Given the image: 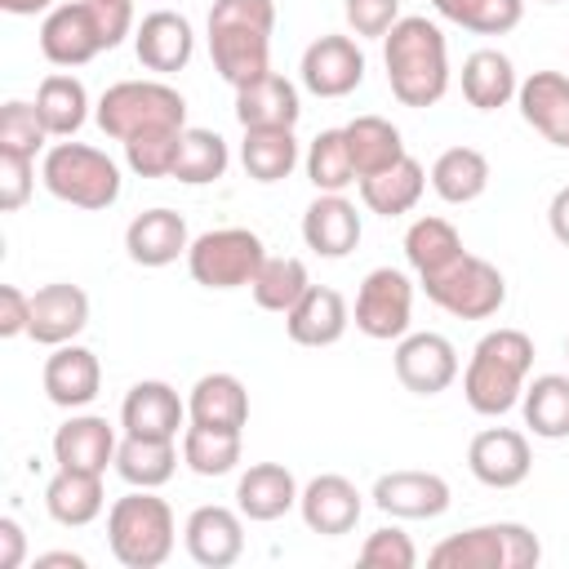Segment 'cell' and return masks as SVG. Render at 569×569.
<instances>
[{
  "label": "cell",
  "mask_w": 569,
  "mask_h": 569,
  "mask_svg": "<svg viewBox=\"0 0 569 569\" xmlns=\"http://www.w3.org/2000/svg\"><path fill=\"white\" fill-rule=\"evenodd\" d=\"M565 356H569V338H565Z\"/></svg>",
  "instance_id": "cell-56"
},
{
  "label": "cell",
  "mask_w": 569,
  "mask_h": 569,
  "mask_svg": "<svg viewBox=\"0 0 569 569\" xmlns=\"http://www.w3.org/2000/svg\"><path fill=\"white\" fill-rule=\"evenodd\" d=\"M547 227H551V236L569 249V187H560V191L551 196V204H547Z\"/></svg>",
  "instance_id": "cell-53"
},
{
  "label": "cell",
  "mask_w": 569,
  "mask_h": 569,
  "mask_svg": "<svg viewBox=\"0 0 569 569\" xmlns=\"http://www.w3.org/2000/svg\"><path fill=\"white\" fill-rule=\"evenodd\" d=\"M89 89L71 71H49L36 89V111L49 129V138H76L89 120Z\"/></svg>",
  "instance_id": "cell-33"
},
{
  "label": "cell",
  "mask_w": 569,
  "mask_h": 569,
  "mask_svg": "<svg viewBox=\"0 0 569 569\" xmlns=\"http://www.w3.org/2000/svg\"><path fill=\"white\" fill-rule=\"evenodd\" d=\"M31 191H36V160L0 151V209L4 213L22 209L31 200Z\"/></svg>",
  "instance_id": "cell-48"
},
{
  "label": "cell",
  "mask_w": 569,
  "mask_h": 569,
  "mask_svg": "<svg viewBox=\"0 0 569 569\" xmlns=\"http://www.w3.org/2000/svg\"><path fill=\"white\" fill-rule=\"evenodd\" d=\"M391 365H396L400 387L413 391V396H440L458 378V351H453V342L445 333H431V329L396 338Z\"/></svg>",
  "instance_id": "cell-12"
},
{
  "label": "cell",
  "mask_w": 569,
  "mask_h": 569,
  "mask_svg": "<svg viewBox=\"0 0 569 569\" xmlns=\"http://www.w3.org/2000/svg\"><path fill=\"white\" fill-rule=\"evenodd\" d=\"M520 80H516V62L502 49H476L462 62V98L476 111H498L516 98Z\"/></svg>",
  "instance_id": "cell-32"
},
{
  "label": "cell",
  "mask_w": 569,
  "mask_h": 569,
  "mask_svg": "<svg viewBox=\"0 0 569 569\" xmlns=\"http://www.w3.org/2000/svg\"><path fill=\"white\" fill-rule=\"evenodd\" d=\"M302 151H298V138L293 129L284 124H271V129H244V142H240V164L253 182H284L293 169H298Z\"/></svg>",
  "instance_id": "cell-36"
},
{
  "label": "cell",
  "mask_w": 569,
  "mask_h": 569,
  "mask_svg": "<svg viewBox=\"0 0 569 569\" xmlns=\"http://www.w3.org/2000/svg\"><path fill=\"white\" fill-rule=\"evenodd\" d=\"M422 191H427V169H422L413 156H400L391 169L360 178V200H365V209L378 213V218H400V213H409V209L422 200Z\"/></svg>",
  "instance_id": "cell-31"
},
{
  "label": "cell",
  "mask_w": 569,
  "mask_h": 569,
  "mask_svg": "<svg viewBox=\"0 0 569 569\" xmlns=\"http://www.w3.org/2000/svg\"><path fill=\"white\" fill-rule=\"evenodd\" d=\"M187 249H191V231L178 209L156 204V209H142L124 227V253L138 267H169V262L187 258Z\"/></svg>",
  "instance_id": "cell-19"
},
{
  "label": "cell",
  "mask_w": 569,
  "mask_h": 569,
  "mask_svg": "<svg viewBox=\"0 0 569 569\" xmlns=\"http://www.w3.org/2000/svg\"><path fill=\"white\" fill-rule=\"evenodd\" d=\"M120 427L124 436L178 440V431H187V400L164 378H142L120 400Z\"/></svg>",
  "instance_id": "cell-16"
},
{
  "label": "cell",
  "mask_w": 569,
  "mask_h": 569,
  "mask_svg": "<svg viewBox=\"0 0 569 569\" xmlns=\"http://www.w3.org/2000/svg\"><path fill=\"white\" fill-rule=\"evenodd\" d=\"M427 178H431V191L445 204H471L489 187V160L476 147H449V151L436 156V164H431Z\"/></svg>",
  "instance_id": "cell-37"
},
{
  "label": "cell",
  "mask_w": 569,
  "mask_h": 569,
  "mask_svg": "<svg viewBox=\"0 0 569 569\" xmlns=\"http://www.w3.org/2000/svg\"><path fill=\"white\" fill-rule=\"evenodd\" d=\"M431 9H436L440 18H449V22L467 27V31H476V22H480V9H485V0H431Z\"/></svg>",
  "instance_id": "cell-52"
},
{
  "label": "cell",
  "mask_w": 569,
  "mask_h": 569,
  "mask_svg": "<svg viewBox=\"0 0 569 569\" xmlns=\"http://www.w3.org/2000/svg\"><path fill=\"white\" fill-rule=\"evenodd\" d=\"M116 427L98 413H71L58 431H53V462L71 467V471H98L107 476V467H116Z\"/></svg>",
  "instance_id": "cell-23"
},
{
  "label": "cell",
  "mask_w": 569,
  "mask_h": 569,
  "mask_svg": "<svg viewBox=\"0 0 569 569\" xmlns=\"http://www.w3.org/2000/svg\"><path fill=\"white\" fill-rule=\"evenodd\" d=\"M542 4H560V0H542Z\"/></svg>",
  "instance_id": "cell-57"
},
{
  "label": "cell",
  "mask_w": 569,
  "mask_h": 569,
  "mask_svg": "<svg viewBox=\"0 0 569 569\" xmlns=\"http://www.w3.org/2000/svg\"><path fill=\"white\" fill-rule=\"evenodd\" d=\"M187 422L200 427H222V431H244L249 422V391L236 373H204L196 378L191 396H187Z\"/></svg>",
  "instance_id": "cell-29"
},
{
  "label": "cell",
  "mask_w": 569,
  "mask_h": 569,
  "mask_svg": "<svg viewBox=\"0 0 569 569\" xmlns=\"http://www.w3.org/2000/svg\"><path fill=\"white\" fill-rule=\"evenodd\" d=\"M40 182L53 200L71 204V209H111L124 191V178H120V164L89 147V142H76V138H62L44 151L40 160Z\"/></svg>",
  "instance_id": "cell-4"
},
{
  "label": "cell",
  "mask_w": 569,
  "mask_h": 569,
  "mask_svg": "<svg viewBox=\"0 0 569 569\" xmlns=\"http://www.w3.org/2000/svg\"><path fill=\"white\" fill-rule=\"evenodd\" d=\"M262 262H267V244L249 227H213L196 236L187 249V271L204 289H244L253 284Z\"/></svg>",
  "instance_id": "cell-7"
},
{
  "label": "cell",
  "mask_w": 569,
  "mask_h": 569,
  "mask_svg": "<svg viewBox=\"0 0 569 569\" xmlns=\"http://www.w3.org/2000/svg\"><path fill=\"white\" fill-rule=\"evenodd\" d=\"M58 0H0V9L4 13H13V18H36V13H49Z\"/></svg>",
  "instance_id": "cell-55"
},
{
  "label": "cell",
  "mask_w": 569,
  "mask_h": 569,
  "mask_svg": "<svg viewBox=\"0 0 569 569\" xmlns=\"http://www.w3.org/2000/svg\"><path fill=\"white\" fill-rule=\"evenodd\" d=\"M351 320L373 342L405 338L409 333V320H413V280L400 267H373L360 280V289H356Z\"/></svg>",
  "instance_id": "cell-9"
},
{
  "label": "cell",
  "mask_w": 569,
  "mask_h": 569,
  "mask_svg": "<svg viewBox=\"0 0 569 569\" xmlns=\"http://www.w3.org/2000/svg\"><path fill=\"white\" fill-rule=\"evenodd\" d=\"M44 142H49V129H44L36 102L13 98V102L0 107V151H4V156H27V160H36L40 151H49Z\"/></svg>",
  "instance_id": "cell-44"
},
{
  "label": "cell",
  "mask_w": 569,
  "mask_h": 569,
  "mask_svg": "<svg viewBox=\"0 0 569 569\" xmlns=\"http://www.w3.org/2000/svg\"><path fill=\"white\" fill-rule=\"evenodd\" d=\"M133 53H138V62H142L147 71L173 76V71H182V67L191 62V53H196V31H191V22H187L182 13L156 9V13H147V18L133 27Z\"/></svg>",
  "instance_id": "cell-21"
},
{
  "label": "cell",
  "mask_w": 569,
  "mask_h": 569,
  "mask_svg": "<svg viewBox=\"0 0 569 569\" xmlns=\"http://www.w3.org/2000/svg\"><path fill=\"white\" fill-rule=\"evenodd\" d=\"M53 565H62V569H84L89 560H84L80 551H44V556H36V569H53Z\"/></svg>",
  "instance_id": "cell-54"
},
{
  "label": "cell",
  "mask_w": 569,
  "mask_h": 569,
  "mask_svg": "<svg viewBox=\"0 0 569 569\" xmlns=\"http://www.w3.org/2000/svg\"><path fill=\"white\" fill-rule=\"evenodd\" d=\"M182 542H187V556L200 565V569H227L244 556V516L240 507H222V502H204L187 516L182 525Z\"/></svg>",
  "instance_id": "cell-15"
},
{
  "label": "cell",
  "mask_w": 569,
  "mask_h": 569,
  "mask_svg": "<svg viewBox=\"0 0 569 569\" xmlns=\"http://www.w3.org/2000/svg\"><path fill=\"white\" fill-rule=\"evenodd\" d=\"M227 164H231V151H227L222 133H213V129H191V124H187L169 178H178V182H187V187H204V182H218V178L227 173Z\"/></svg>",
  "instance_id": "cell-40"
},
{
  "label": "cell",
  "mask_w": 569,
  "mask_h": 569,
  "mask_svg": "<svg viewBox=\"0 0 569 569\" xmlns=\"http://www.w3.org/2000/svg\"><path fill=\"white\" fill-rule=\"evenodd\" d=\"M89 325V293L71 280H53L31 293V329L27 338L40 347L76 342V333Z\"/></svg>",
  "instance_id": "cell-20"
},
{
  "label": "cell",
  "mask_w": 569,
  "mask_h": 569,
  "mask_svg": "<svg viewBox=\"0 0 569 569\" xmlns=\"http://www.w3.org/2000/svg\"><path fill=\"white\" fill-rule=\"evenodd\" d=\"M40 382H44V396H49L58 409H71V413H76V409H84V405L98 400V391H102V365H98V356H93L89 347L62 342V347H53V356L44 360Z\"/></svg>",
  "instance_id": "cell-22"
},
{
  "label": "cell",
  "mask_w": 569,
  "mask_h": 569,
  "mask_svg": "<svg viewBox=\"0 0 569 569\" xmlns=\"http://www.w3.org/2000/svg\"><path fill=\"white\" fill-rule=\"evenodd\" d=\"M533 369V338L525 329H489L462 369V396L480 418H502L520 405Z\"/></svg>",
  "instance_id": "cell-2"
},
{
  "label": "cell",
  "mask_w": 569,
  "mask_h": 569,
  "mask_svg": "<svg viewBox=\"0 0 569 569\" xmlns=\"http://www.w3.org/2000/svg\"><path fill=\"white\" fill-rule=\"evenodd\" d=\"M178 520L156 489H129L107 507V547L124 569H160L173 556Z\"/></svg>",
  "instance_id": "cell-3"
},
{
  "label": "cell",
  "mask_w": 569,
  "mask_h": 569,
  "mask_svg": "<svg viewBox=\"0 0 569 569\" xmlns=\"http://www.w3.org/2000/svg\"><path fill=\"white\" fill-rule=\"evenodd\" d=\"M107 44V31H102V18L89 0H67V4H53L40 22V53L44 62L71 71V67H84L93 62Z\"/></svg>",
  "instance_id": "cell-10"
},
{
  "label": "cell",
  "mask_w": 569,
  "mask_h": 569,
  "mask_svg": "<svg viewBox=\"0 0 569 569\" xmlns=\"http://www.w3.org/2000/svg\"><path fill=\"white\" fill-rule=\"evenodd\" d=\"M462 253H467V249H462V236H458V227H453L449 218L427 213V218H413L409 231H405V262L413 267L418 280L445 271V267H449L453 258H462Z\"/></svg>",
  "instance_id": "cell-39"
},
{
  "label": "cell",
  "mask_w": 569,
  "mask_h": 569,
  "mask_svg": "<svg viewBox=\"0 0 569 569\" xmlns=\"http://www.w3.org/2000/svg\"><path fill=\"white\" fill-rule=\"evenodd\" d=\"M302 240L320 258H347L360 244V213L342 191H316L302 213Z\"/></svg>",
  "instance_id": "cell-25"
},
{
  "label": "cell",
  "mask_w": 569,
  "mask_h": 569,
  "mask_svg": "<svg viewBox=\"0 0 569 569\" xmlns=\"http://www.w3.org/2000/svg\"><path fill=\"white\" fill-rule=\"evenodd\" d=\"M418 284H422V293H427L440 311H449V316H458V320H489V316H498L502 302H507V280H502V271H498L493 262L476 258V253L453 258L445 271L422 276Z\"/></svg>",
  "instance_id": "cell-8"
},
{
  "label": "cell",
  "mask_w": 569,
  "mask_h": 569,
  "mask_svg": "<svg viewBox=\"0 0 569 569\" xmlns=\"http://www.w3.org/2000/svg\"><path fill=\"white\" fill-rule=\"evenodd\" d=\"M298 480L284 462H253L240 480H236V507L244 520H258V525H271L280 520L284 511L298 507Z\"/></svg>",
  "instance_id": "cell-27"
},
{
  "label": "cell",
  "mask_w": 569,
  "mask_h": 569,
  "mask_svg": "<svg viewBox=\"0 0 569 569\" xmlns=\"http://www.w3.org/2000/svg\"><path fill=\"white\" fill-rule=\"evenodd\" d=\"M351 325V307L338 289L311 284L289 311H284V333L298 347H333Z\"/></svg>",
  "instance_id": "cell-26"
},
{
  "label": "cell",
  "mask_w": 569,
  "mask_h": 569,
  "mask_svg": "<svg viewBox=\"0 0 569 569\" xmlns=\"http://www.w3.org/2000/svg\"><path fill=\"white\" fill-rule=\"evenodd\" d=\"M373 507L391 520H436L449 511V480L436 471H387L373 480Z\"/></svg>",
  "instance_id": "cell-14"
},
{
  "label": "cell",
  "mask_w": 569,
  "mask_h": 569,
  "mask_svg": "<svg viewBox=\"0 0 569 569\" xmlns=\"http://www.w3.org/2000/svg\"><path fill=\"white\" fill-rule=\"evenodd\" d=\"M27 556V533L13 516H0V569H18Z\"/></svg>",
  "instance_id": "cell-51"
},
{
  "label": "cell",
  "mask_w": 569,
  "mask_h": 569,
  "mask_svg": "<svg viewBox=\"0 0 569 569\" xmlns=\"http://www.w3.org/2000/svg\"><path fill=\"white\" fill-rule=\"evenodd\" d=\"M298 116H302L298 84L284 80L280 71H267V76L249 80L244 89H236V120H240V129H271V124L293 129Z\"/></svg>",
  "instance_id": "cell-28"
},
{
  "label": "cell",
  "mask_w": 569,
  "mask_h": 569,
  "mask_svg": "<svg viewBox=\"0 0 569 569\" xmlns=\"http://www.w3.org/2000/svg\"><path fill=\"white\" fill-rule=\"evenodd\" d=\"M178 471V440L160 436H124L116 449V476L129 489H160Z\"/></svg>",
  "instance_id": "cell-34"
},
{
  "label": "cell",
  "mask_w": 569,
  "mask_h": 569,
  "mask_svg": "<svg viewBox=\"0 0 569 569\" xmlns=\"http://www.w3.org/2000/svg\"><path fill=\"white\" fill-rule=\"evenodd\" d=\"M382 67L391 98L405 107H436L449 93V44L431 18H400L382 36Z\"/></svg>",
  "instance_id": "cell-1"
},
{
  "label": "cell",
  "mask_w": 569,
  "mask_h": 569,
  "mask_svg": "<svg viewBox=\"0 0 569 569\" xmlns=\"http://www.w3.org/2000/svg\"><path fill=\"white\" fill-rule=\"evenodd\" d=\"M302 164H307V182H311L316 191H347L351 182H360L342 129H320V133L307 142Z\"/></svg>",
  "instance_id": "cell-42"
},
{
  "label": "cell",
  "mask_w": 569,
  "mask_h": 569,
  "mask_svg": "<svg viewBox=\"0 0 569 569\" xmlns=\"http://www.w3.org/2000/svg\"><path fill=\"white\" fill-rule=\"evenodd\" d=\"M182 462H187L196 476H204V480L236 471V467H240V431L187 422V431H182Z\"/></svg>",
  "instance_id": "cell-41"
},
{
  "label": "cell",
  "mask_w": 569,
  "mask_h": 569,
  "mask_svg": "<svg viewBox=\"0 0 569 569\" xmlns=\"http://www.w3.org/2000/svg\"><path fill=\"white\" fill-rule=\"evenodd\" d=\"M516 107L529 129H538L551 147L569 151V76L565 71H529L516 89Z\"/></svg>",
  "instance_id": "cell-24"
},
{
  "label": "cell",
  "mask_w": 569,
  "mask_h": 569,
  "mask_svg": "<svg viewBox=\"0 0 569 569\" xmlns=\"http://www.w3.org/2000/svg\"><path fill=\"white\" fill-rule=\"evenodd\" d=\"M93 120L111 142H129L147 129H187V98L164 80H116L93 102Z\"/></svg>",
  "instance_id": "cell-5"
},
{
  "label": "cell",
  "mask_w": 569,
  "mask_h": 569,
  "mask_svg": "<svg viewBox=\"0 0 569 569\" xmlns=\"http://www.w3.org/2000/svg\"><path fill=\"white\" fill-rule=\"evenodd\" d=\"M307 289H311L307 262H302V258H271V253H267V262L258 267V276H253V284H249L253 302H258L262 311H276V316H284Z\"/></svg>",
  "instance_id": "cell-43"
},
{
  "label": "cell",
  "mask_w": 569,
  "mask_h": 569,
  "mask_svg": "<svg viewBox=\"0 0 569 569\" xmlns=\"http://www.w3.org/2000/svg\"><path fill=\"white\" fill-rule=\"evenodd\" d=\"M538 560H542V542L520 520L471 525L427 551V565L436 569H533Z\"/></svg>",
  "instance_id": "cell-6"
},
{
  "label": "cell",
  "mask_w": 569,
  "mask_h": 569,
  "mask_svg": "<svg viewBox=\"0 0 569 569\" xmlns=\"http://www.w3.org/2000/svg\"><path fill=\"white\" fill-rule=\"evenodd\" d=\"M360 565H369V569H413L418 547L400 525H382L360 542Z\"/></svg>",
  "instance_id": "cell-46"
},
{
  "label": "cell",
  "mask_w": 569,
  "mask_h": 569,
  "mask_svg": "<svg viewBox=\"0 0 569 569\" xmlns=\"http://www.w3.org/2000/svg\"><path fill=\"white\" fill-rule=\"evenodd\" d=\"M31 329V293L18 284H0V338H18Z\"/></svg>",
  "instance_id": "cell-50"
},
{
  "label": "cell",
  "mask_w": 569,
  "mask_h": 569,
  "mask_svg": "<svg viewBox=\"0 0 569 569\" xmlns=\"http://www.w3.org/2000/svg\"><path fill=\"white\" fill-rule=\"evenodd\" d=\"M342 133H347V151H351L356 178L382 173V169H391L400 156H409L400 129H396L387 116H356L351 124H342Z\"/></svg>",
  "instance_id": "cell-35"
},
{
  "label": "cell",
  "mask_w": 569,
  "mask_h": 569,
  "mask_svg": "<svg viewBox=\"0 0 569 569\" xmlns=\"http://www.w3.org/2000/svg\"><path fill=\"white\" fill-rule=\"evenodd\" d=\"M298 80L316 98H347L365 80V53L351 36H320L302 49Z\"/></svg>",
  "instance_id": "cell-11"
},
{
  "label": "cell",
  "mask_w": 569,
  "mask_h": 569,
  "mask_svg": "<svg viewBox=\"0 0 569 569\" xmlns=\"http://www.w3.org/2000/svg\"><path fill=\"white\" fill-rule=\"evenodd\" d=\"M342 13L356 40H382L400 22V0H342Z\"/></svg>",
  "instance_id": "cell-47"
},
{
  "label": "cell",
  "mask_w": 569,
  "mask_h": 569,
  "mask_svg": "<svg viewBox=\"0 0 569 569\" xmlns=\"http://www.w3.org/2000/svg\"><path fill=\"white\" fill-rule=\"evenodd\" d=\"M298 511H302V525H307L311 533H320V538H342V533H351V529L360 525L365 502H360V489H356L347 476L325 471V476H311V480L302 485Z\"/></svg>",
  "instance_id": "cell-17"
},
{
  "label": "cell",
  "mask_w": 569,
  "mask_h": 569,
  "mask_svg": "<svg viewBox=\"0 0 569 569\" xmlns=\"http://www.w3.org/2000/svg\"><path fill=\"white\" fill-rule=\"evenodd\" d=\"M467 467L489 489H516L529 480V467H533L529 436L516 427H485L467 445Z\"/></svg>",
  "instance_id": "cell-13"
},
{
  "label": "cell",
  "mask_w": 569,
  "mask_h": 569,
  "mask_svg": "<svg viewBox=\"0 0 569 569\" xmlns=\"http://www.w3.org/2000/svg\"><path fill=\"white\" fill-rule=\"evenodd\" d=\"M209 22H236V27L276 31V0H213Z\"/></svg>",
  "instance_id": "cell-49"
},
{
  "label": "cell",
  "mask_w": 569,
  "mask_h": 569,
  "mask_svg": "<svg viewBox=\"0 0 569 569\" xmlns=\"http://www.w3.org/2000/svg\"><path fill=\"white\" fill-rule=\"evenodd\" d=\"M178 142H182V129H147L120 147H124V164L138 178H169L178 160Z\"/></svg>",
  "instance_id": "cell-45"
},
{
  "label": "cell",
  "mask_w": 569,
  "mask_h": 569,
  "mask_svg": "<svg viewBox=\"0 0 569 569\" xmlns=\"http://www.w3.org/2000/svg\"><path fill=\"white\" fill-rule=\"evenodd\" d=\"M209 58H213V71L231 89H244L249 80L271 71V31L236 27V22H209Z\"/></svg>",
  "instance_id": "cell-18"
},
{
  "label": "cell",
  "mask_w": 569,
  "mask_h": 569,
  "mask_svg": "<svg viewBox=\"0 0 569 569\" xmlns=\"http://www.w3.org/2000/svg\"><path fill=\"white\" fill-rule=\"evenodd\" d=\"M107 493H102V476L98 471H71L58 467L44 485V511L62 525V529H84L102 516Z\"/></svg>",
  "instance_id": "cell-30"
},
{
  "label": "cell",
  "mask_w": 569,
  "mask_h": 569,
  "mask_svg": "<svg viewBox=\"0 0 569 569\" xmlns=\"http://www.w3.org/2000/svg\"><path fill=\"white\" fill-rule=\"evenodd\" d=\"M520 413L538 440H569V373H538L525 382Z\"/></svg>",
  "instance_id": "cell-38"
}]
</instances>
